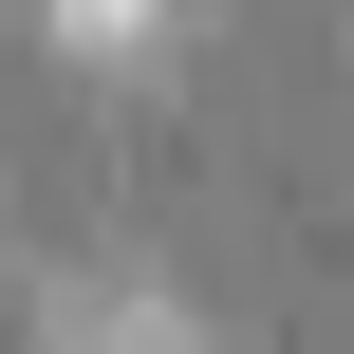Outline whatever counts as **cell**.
<instances>
[{
  "instance_id": "1",
  "label": "cell",
  "mask_w": 354,
  "mask_h": 354,
  "mask_svg": "<svg viewBox=\"0 0 354 354\" xmlns=\"http://www.w3.org/2000/svg\"><path fill=\"white\" fill-rule=\"evenodd\" d=\"M56 19H75V37H131V0H56Z\"/></svg>"
}]
</instances>
